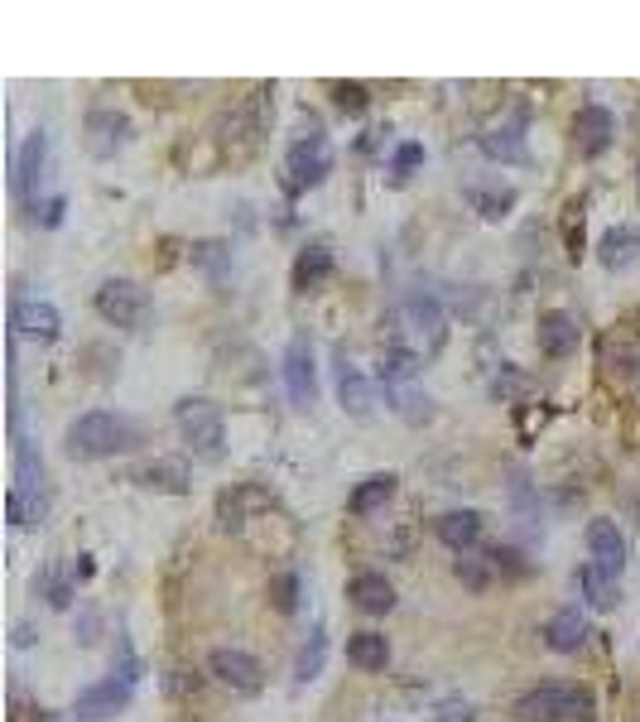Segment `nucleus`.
<instances>
[{
  "label": "nucleus",
  "instance_id": "11",
  "mask_svg": "<svg viewBox=\"0 0 640 722\" xmlns=\"http://www.w3.org/2000/svg\"><path fill=\"white\" fill-rule=\"evenodd\" d=\"M208 669H212V679H222L232 694H260V684H265L260 660L246 655V650H212Z\"/></svg>",
  "mask_w": 640,
  "mask_h": 722
},
{
  "label": "nucleus",
  "instance_id": "4",
  "mask_svg": "<svg viewBox=\"0 0 640 722\" xmlns=\"http://www.w3.org/2000/svg\"><path fill=\"white\" fill-rule=\"evenodd\" d=\"M174 419H178V429H184V443L193 449V457H202V463H222V453H226L222 409H217L212 400H202V395H188V400L174 405Z\"/></svg>",
  "mask_w": 640,
  "mask_h": 722
},
{
  "label": "nucleus",
  "instance_id": "3",
  "mask_svg": "<svg viewBox=\"0 0 640 722\" xmlns=\"http://www.w3.org/2000/svg\"><path fill=\"white\" fill-rule=\"evenodd\" d=\"M511 713L515 722H593V694L583 684H535Z\"/></svg>",
  "mask_w": 640,
  "mask_h": 722
},
{
  "label": "nucleus",
  "instance_id": "31",
  "mask_svg": "<svg viewBox=\"0 0 640 722\" xmlns=\"http://www.w3.org/2000/svg\"><path fill=\"white\" fill-rule=\"evenodd\" d=\"M193 265H202L212 280H222V275L232 270V251H226V241H198V246H193Z\"/></svg>",
  "mask_w": 640,
  "mask_h": 722
},
{
  "label": "nucleus",
  "instance_id": "26",
  "mask_svg": "<svg viewBox=\"0 0 640 722\" xmlns=\"http://www.w3.org/2000/svg\"><path fill=\"white\" fill-rule=\"evenodd\" d=\"M521 130L525 120H501V126H491L487 136H481V150L491 154V160H525V144H521Z\"/></svg>",
  "mask_w": 640,
  "mask_h": 722
},
{
  "label": "nucleus",
  "instance_id": "15",
  "mask_svg": "<svg viewBox=\"0 0 640 722\" xmlns=\"http://www.w3.org/2000/svg\"><path fill=\"white\" fill-rule=\"evenodd\" d=\"M578 323L569 318V313H559V308H549V313H539V323H535V342H539V352L545 357H573L578 352Z\"/></svg>",
  "mask_w": 640,
  "mask_h": 722
},
{
  "label": "nucleus",
  "instance_id": "35",
  "mask_svg": "<svg viewBox=\"0 0 640 722\" xmlns=\"http://www.w3.org/2000/svg\"><path fill=\"white\" fill-rule=\"evenodd\" d=\"M328 92H333V102L342 106V112H352V116H361L366 112V102H371V92L361 88V82H328Z\"/></svg>",
  "mask_w": 640,
  "mask_h": 722
},
{
  "label": "nucleus",
  "instance_id": "24",
  "mask_svg": "<svg viewBox=\"0 0 640 722\" xmlns=\"http://www.w3.org/2000/svg\"><path fill=\"white\" fill-rule=\"evenodd\" d=\"M578 587H583V597L593 602V607H617V602H621L617 573L597 569V563H583V569H578Z\"/></svg>",
  "mask_w": 640,
  "mask_h": 722
},
{
  "label": "nucleus",
  "instance_id": "19",
  "mask_svg": "<svg viewBox=\"0 0 640 722\" xmlns=\"http://www.w3.org/2000/svg\"><path fill=\"white\" fill-rule=\"evenodd\" d=\"M433 535H439L449 549L467 554L481 539V511H443L439 521H433Z\"/></svg>",
  "mask_w": 640,
  "mask_h": 722
},
{
  "label": "nucleus",
  "instance_id": "12",
  "mask_svg": "<svg viewBox=\"0 0 640 722\" xmlns=\"http://www.w3.org/2000/svg\"><path fill=\"white\" fill-rule=\"evenodd\" d=\"M10 333L54 342V337L63 333V318H58V308L48 304V299H24V294H15V304H10Z\"/></svg>",
  "mask_w": 640,
  "mask_h": 722
},
{
  "label": "nucleus",
  "instance_id": "2",
  "mask_svg": "<svg viewBox=\"0 0 640 722\" xmlns=\"http://www.w3.org/2000/svg\"><path fill=\"white\" fill-rule=\"evenodd\" d=\"M140 424L126 415H106V409H92V415L72 419L68 424V457L78 463H96V457H116L140 449Z\"/></svg>",
  "mask_w": 640,
  "mask_h": 722
},
{
  "label": "nucleus",
  "instance_id": "40",
  "mask_svg": "<svg viewBox=\"0 0 640 722\" xmlns=\"http://www.w3.org/2000/svg\"><path fill=\"white\" fill-rule=\"evenodd\" d=\"M34 722H63V718H58V713H44V708H39V713H34Z\"/></svg>",
  "mask_w": 640,
  "mask_h": 722
},
{
  "label": "nucleus",
  "instance_id": "16",
  "mask_svg": "<svg viewBox=\"0 0 640 722\" xmlns=\"http://www.w3.org/2000/svg\"><path fill=\"white\" fill-rule=\"evenodd\" d=\"M587 554H593L597 569H607V573L621 578V569H626V535H621V525L617 521H593V525H587Z\"/></svg>",
  "mask_w": 640,
  "mask_h": 722
},
{
  "label": "nucleus",
  "instance_id": "5",
  "mask_svg": "<svg viewBox=\"0 0 640 722\" xmlns=\"http://www.w3.org/2000/svg\"><path fill=\"white\" fill-rule=\"evenodd\" d=\"M92 308L102 313L112 328L136 333V328H144V318H150V294H144L136 280H102L92 294Z\"/></svg>",
  "mask_w": 640,
  "mask_h": 722
},
{
  "label": "nucleus",
  "instance_id": "27",
  "mask_svg": "<svg viewBox=\"0 0 640 722\" xmlns=\"http://www.w3.org/2000/svg\"><path fill=\"white\" fill-rule=\"evenodd\" d=\"M395 481H400L395 473H371V477L352 491V501H347V505H352V515H371V511H381V505L395 497Z\"/></svg>",
  "mask_w": 640,
  "mask_h": 722
},
{
  "label": "nucleus",
  "instance_id": "30",
  "mask_svg": "<svg viewBox=\"0 0 640 722\" xmlns=\"http://www.w3.org/2000/svg\"><path fill=\"white\" fill-rule=\"evenodd\" d=\"M385 395H391L395 409H400L409 424H429V419H433V400H429V395H419L415 385H395V391H385Z\"/></svg>",
  "mask_w": 640,
  "mask_h": 722
},
{
  "label": "nucleus",
  "instance_id": "32",
  "mask_svg": "<svg viewBox=\"0 0 640 722\" xmlns=\"http://www.w3.org/2000/svg\"><path fill=\"white\" fill-rule=\"evenodd\" d=\"M453 573L463 578V583L473 587V593H481V587L491 583V573H497V569H491V554H487V559H473V554H463V559L453 563Z\"/></svg>",
  "mask_w": 640,
  "mask_h": 722
},
{
  "label": "nucleus",
  "instance_id": "21",
  "mask_svg": "<svg viewBox=\"0 0 640 722\" xmlns=\"http://www.w3.org/2000/svg\"><path fill=\"white\" fill-rule=\"evenodd\" d=\"M597 251H602V265H607V270H631L640 260V232L636 226H612Z\"/></svg>",
  "mask_w": 640,
  "mask_h": 722
},
{
  "label": "nucleus",
  "instance_id": "22",
  "mask_svg": "<svg viewBox=\"0 0 640 722\" xmlns=\"http://www.w3.org/2000/svg\"><path fill=\"white\" fill-rule=\"evenodd\" d=\"M328 275H333V251L318 246V241L294 256V289H304V294H309V289H318Z\"/></svg>",
  "mask_w": 640,
  "mask_h": 722
},
{
  "label": "nucleus",
  "instance_id": "28",
  "mask_svg": "<svg viewBox=\"0 0 640 722\" xmlns=\"http://www.w3.org/2000/svg\"><path fill=\"white\" fill-rule=\"evenodd\" d=\"M419 366H424V361H419L415 352H405V347H385V352H381V381H385V391L409 385V381L419 376Z\"/></svg>",
  "mask_w": 640,
  "mask_h": 722
},
{
  "label": "nucleus",
  "instance_id": "13",
  "mask_svg": "<svg viewBox=\"0 0 640 722\" xmlns=\"http://www.w3.org/2000/svg\"><path fill=\"white\" fill-rule=\"evenodd\" d=\"M284 385H289V400L294 409H309L318 400V371H313V347L309 337H294L284 352Z\"/></svg>",
  "mask_w": 640,
  "mask_h": 722
},
{
  "label": "nucleus",
  "instance_id": "36",
  "mask_svg": "<svg viewBox=\"0 0 640 722\" xmlns=\"http://www.w3.org/2000/svg\"><path fill=\"white\" fill-rule=\"evenodd\" d=\"M270 602H275V612H294L299 607V573H275L270 578Z\"/></svg>",
  "mask_w": 640,
  "mask_h": 722
},
{
  "label": "nucleus",
  "instance_id": "38",
  "mask_svg": "<svg viewBox=\"0 0 640 722\" xmlns=\"http://www.w3.org/2000/svg\"><path fill=\"white\" fill-rule=\"evenodd\" d=\"M424 164V144H400V150H395V178H409L415 174V168Z\"/></svg>",
  "mask_w": 640,
  "mask_h": 722
},
{
  "label": "nucleus",
  "instance_id": "18",
  "mask_svg": "<svg viewBox=\"0 0 640 722\" xmlns=\"http://www.w3.org/2000/svg\"><path fill=\"white\" fill-rule=\"evenodd\" d=\"M583 641H587V617H583V612H578V607L554 612L549 626H545V645L554 650V655H573Z\"/></svg>",
  "mask_w": 640,
  "mask_h": 722
},
{
  "label": "nucleus",
  "instance_id": "1",
  "mask_svg": "<svg viewBox=\"0 0 640 722\" xmlns=\"http://www.w3.org/2000/svg\"><path fill=\"white\" fill-rule=\"evenodd\" d=\"M443 342H449V313H443L439 299H429V294L405 299V304L385 318V347H405V352H415L419 361L439 357Z\"/></svg>",
  "mask_w": 640,
  "mask_h": 722
},
{
  "label": "nucleus",
  "instance_id": "23",
  "mask_svg": "<svg viewBox=\"0 0 640 722\" xmlns=\"http://www.w3.org/2000/svg\"><path fill=\"white\" fill-rule=\"evenodd\" d=\"M347 660L357 669H385L391 665V641L381 631H357V636H347Z\"/></svg>",
  "mask_w": 640,
  "mask_h": 722
},
{
  "label": "nucleus",
  "instance_id": "37",
  "mask_svg": "<svg viewBox=\"0 0 640 722\" xmlns=\"http://www.w3.org/2000/svg\"><path fill=\"white\" fill-rule=\"evenodd\" d=\"M433 722H477V708L467 703V698H443V703L433 708Z\"/></svg>",
  "mask_w": 640,
  "mask_h": 722
},
{
  "label": "nucleus",
  "instance_id": "14",
  "mask_svg": "<svg viewBox=\"0 0 640 722\" xmlns=\"http://www.w3.org/2000/svg\"><path fill=\"white\" fill-rule=\"evenodd\" d=\"M337 400L352 419H371V409H376V385L361 376L347 357H337Z\"/></svg>",
  "mask_w": 640,
  "mask_h": 722
},
{
  "label": "nucleus",
  "instance_id": "10",
  "mask_svg": "<svg viewBox=\"0 0 640 722\" xmlns=\"http://www.w3.org/2000/svg\"><path fill=\"white\" fill-rule=\"evenodd\" d=\"M612 140H617V116H612L607 106H597V102L578 106V116H573V150L583 154V160H597V154H607Z\"/></svg>",
  "mask_w": 640,
  "mask_h": 722
},
{
  "label": "nucleus",
  "instance_id": "9",
  "mask_svg": "<svg viewBox=\"0 0 640 722\" xmlns=\"http://www.w3.org/2000/svg\"><path fill=\"white\" fill-rule=\"evenodd\" d=\"M130 698H136V684L126 679H96L88 684V689L78 694V703H72V713H78V722H106V718H120L130 708Z\"/></svg>",
  "mask_w": 640,
  "mask_h": 722
},
{
  "label": "nucleus",
  "instance_id": "17",
  "mask_svg": "<svg viewBox=\"0 0 640 722\" xmlns=\"http://www.w3.org/2000/svg\"><path fill=\"white\" fill-rule=\"evenodd\" d=\"M347 597H352V607L366 612V617H385V612L395 607V587L385 573H357L352 583H347Z\"/></svg>",
  "mask_w": 640,
  "mask_h": 722
},
{
  "label": "nucleus",
  "instance_id": "25",
  "mask_svg": "<svg viewBox=\"0 0 640 722\" xmlns=\"http://www.w3.org/2000/svg\"><path fill=\"white\" fill-rule=\"evenodd\" d=\"M515 198H521V193H515L511 184H491V188L487 184H473V188H467V202H473V208L487 217V222H501V217L515 208Z\"/></svg>",
  "mask_w": 640,
  "mask_h": 722
},
{
  "label": "nucleus",
  "instance_id": "39",
  "mask_svg": "<svg viewBox=\"0 0 640 722\" xmlns=\"http://www.w3.org/2000/svg\"><path fill=\"white\" fill-rule=\"evenodd\" d=\"M96 626H102V621H96V612H88V617H82V636H78L82 645H92V641H96Z\"/></svg>",
  "mask_w": 640,
  "mask_h": 722
},
{
  "label": "nucleus",
  "instance_id": "34",
  "mask_svg": "<svg viewBox=\"0 0 640 722\" xmlns=\"http://www.w3.org/2000/svg\"><path fill=\"white\" fill-rule=\"evenodd\" d=\"M72 583H78V578H63V573L54 569V563H48V569L39 573V587H44L48 607H68V602H72Z\"/></svg>",
  "mask_w": 640,
  "mask_h": 722
},
{
  "label": "nucleus",
  "instance_id": "8",
  "mask_svg": "<svg viewBox=\"0 0 640 722\" xmlns=\"http://www.w3.org/2000/svg\"><path fill=\"white\" fill-rule=\"evenodd\" d=\"M130 140V116L116 112V106H96L88 112V126H82V144H88L92 160H116Z\"/></svg>",
  "mask_w": 640,
  "mask_h": 722
},
{
  "label": "nucleus",
  "instance_id": "20",
  "mask_svg": "<svg viewBox=\"0 0 640 722\" xmlns=\"http://www.w3.org/2000/svg\"><path fill=\"white\" fill-rule=\"evenodd\" d=\"M136 481L144 491H174V497H184L188 491V463H178V457H154V463H144Z\"/></svg>",
  "mask_w": 640,
  "mask_h": 722
},
{
  "label": "nucleus",
  "instance_id": "29",
  "mask_svg": "<svg viewBox=\"0 0 640 722\" xmlns=\"http://www.w3.org/2000/svg\"><path fill=\"white\" fill-rule=\"evenodd\" d=\"M323 660H328V636H323V626H313L304 650H299V660H294V679H299V684L318 679V674H323Z\"/></svg>",
  "mask_w": 640,
  "mask_h": 722
},
{
  "label": "nucleus",
  "instance_id": "7",
  "mask_svg": "<svg viewBox=\"0 0 640 722\" xmlns=\"http://www.w3.org/2000/svg\"><path fill=\"white\" fill-rule=\"evenodd\" d=\"M284 174H289V188H318L323 178L333 174V144L313 130V136H299L284 154Z\"/></svg>",
  "mask_w": 640,
  "mask_h": 722
},
{
  "label": "nucleus",
  "instance_id": "6",
  "mask_svg": "<svg viewBox=\"0 0 640 722\" xmlns=\"http://www.w3.org/2000/svg\"><path fill=\"white\" fill-rule=\"evenodd\" d=\"M48 168H54V150H48V130H34L30 140H24V150L15 154V198L24 202V212L39 208V193L48 184Z\"/></svg>",
  "mask_w": 640,
  "mask_h": 722
},
{
  "label": "nucleus",
  "instance_id": "33",
  "mask_svg": "<svg viewBox=\"0 0 640 722\" xmlns=\"http://www.w3.org/2000/svg\"><path fill=\"white\" fill-rule=\"evenodd\" d=\"M583 208H587L583 198H573L569 208H563V246H569L573 260L583 256Z\"/></svg>",
  "mask_w": 640,
  "mask_h": 722
}]
</instances>
